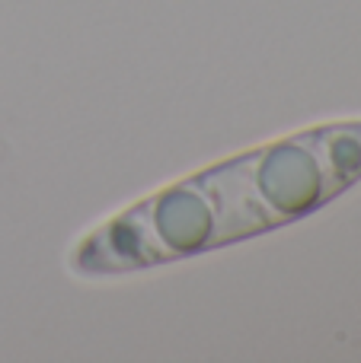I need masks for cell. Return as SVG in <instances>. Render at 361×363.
Masks as SVG:
<instances>
[{
  "mask_svg": "<svg viewBox=\"0 0 361 363\" xmlns=\"http://www.w3.org/2000/svg\"><path fill=\"white\" fill-rule=\"evenodd\" d=\"M361 182V118L330 121L179 179L109 217L70 249L80 277L131 274L262 236Z\"/></svg>",
  "mask_w": 361,
  "mask_h": 363,
  "instance_id": "obj_1",
  "label": "cell"
}]
</instances>
